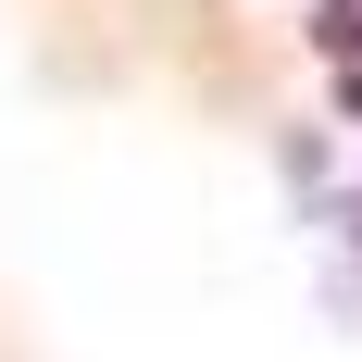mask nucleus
I'll use <instances>...</instances> for the list:
<instances>
[{
	"instance_id": "1",
	"label": "nucleus",
	"mask_w": 362,
	"mask_h": 362,
	"mask_svg": "<svg viewBox=\"0 0 362 362\" xmlns=\"http://www.w3.org/2000/svg\"><path fill=\"white\" fill-rule=\"evenodd\" d=\"M325 37H337V50H362V0H325Z\"/></svg>"
}]
</instances>
